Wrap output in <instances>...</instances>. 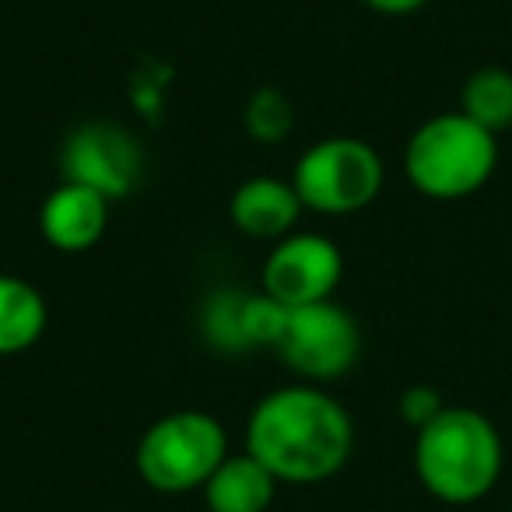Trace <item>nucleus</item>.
I'll list each match as a JSON object with an SVG mask.
<instances>
[{
    "mask_svg": "<svg viewBox=\"0 0 512 512\" xmlns=\"http://www.w3.org/2000/svg\"><path fill=\"white\" fill-rule=\"evenodd\" d=\"M355 446L351 414L316 386H281L253 407L246 453L281 484H320L348 463Z\"/></svg>",
    "mask_w": 512,
    "mask_h": 512,
    "instance_id": "nucleus-1",
    "label": "nucleus"
},
{
    "mask_svg": "<svg viewBox=\"0 0 512 512\" xmlns=\"http://www.w3.org/2000/svg\"><path fill=\"white\" fill-rule=\"evenodd\" d=\"M502 435L474 407H446L414 439V470L446 505L481 502L502 477Z\"/></svg>",
    "mask_w": 512,
    "mask_h": 512,
    "instance_id": "nucleus-2",
    "label": "nucleus"
},
{
    "mask_svg": "<svg viewBox=\"0 0 512 512\" xmlns=\"http://www.w3.org/2000/svg\"><path fill=\"white\" fill-rule=\"evenodd\" d=\"M498 165V137L470 116L439 113L411 134L404 172L428 200H463L491 179Z\"/></svg>",
    "mask_w": 512,
    "mask_h": 512,
    "instance_id": "nucleus-3",
    "label": "nucleus"
},
{
    "mask_svg": "<svg viewBox=\"0 0 512 512\" xmlns=\"http://www.w3.org/2000/svg\"><path fill=\"white\" fill-rule=\"evenodd\" d=\"M228 456V435L207 411H172L137 442V474L158 495H186L211 481Z\"/></svg>",
    "mask_w": 512,
    "mask_h": 512,
    "instance_id": "nucleus-4",
    "label": "nucleus"
},
{
    "mask_svg": "<svg viewBox=\"0 0 512 512\" xmlns=\"http://www.w3.org/2000/svg\"><path fill=\"white\" fill-rule=\"evenodd\" d=\"M383 158L358 137H323L302 151L292 186L302 207L320 214H355L383 190Z\"/></svg>",
    "mask_w": 512,
    "mask_h": 512,
    "instance_id": "nucleus-5",
    "label": "nucleus"
},
{
    "mask_svg": "<svg viewBox=\"0 0 512 512\" xmlns=\"http://www.w3.org/2000/svg\"><path fill=\"white\" fill-rule=\"evenodd\" d=\"M274 351L285 365L313 383H330L355 369L362 355V330L355 316L334 299L285 309Z\"/></svg>",
    "mask_w": 512,
    "mask_h": 512,
    "instance_id": "nucleus-6",
    "label": "nucleus"
},
{
    "mask_svg": "<svg viewBox=\"0 0 512 512\" xmlns=\"http://www.w3.org/2000/svg\"><path fill=\"white\" fill-rule=\"evenodd\" d=\"M344 274V256L334 239L316 232H299L281 239L264 260V295L278 306H313L334 299Z\"/></svg>",
    "mask_w": 512,
    "mask_h": 512,
    "instance_id": "nucleus-7",
    "label": "nucleus"
},
{
    "mask_svg": "<svg viewBox=\"0 0 512 512\" xmlns=\"http://www.w3.org/2000/svg\"><path fill=\"white\" fill-rule=\"evenodd\" d=\"M141 176V151L116 123H85L64 144V179L99 190L106 200L127 197Z\"/></svg>",
    "mask_w": 512,
    "mask_h": 512,
    "instance_id": "nucleus-8",
    "label": "nucleus"
},
{
    "mask_svg": "<svg viewBox=\"0 0 512 512\" xmlns=\"http://www.w3.org/2000/svg\"><path fill=\"white\" fill-rule=\"evenodd\" d=\"M285 306L271 295L249 292H218L204 306V337L221 351H249V348H274L281 330Z\"/></svg>",
    "mask_w": 512,
    "mask_h": 512,
    "instance_id": "nucleus-9",
    "label": "nucleus"
},
{
    "mask_svg": "<svg viewBox=\"0 0 512 512\" xmlns=\"http://www.w3.org/2000/svg\"><path fill=\"white\" fill-rule=\"evenodd\" d=\"M43 239L60 253H85L106 235L109 228V200L99 190L81 183H60L39 211Z\"/></svg>",
    "mask_w": 512,
    "mask_h": 512,
    "instance_id": "nucleus-10",
    "label": "nucleus"
},
{
    "mask_svg": "<svg viewBox=\"0 0 512 512\" xmlns=\"http://www.w3.org/2000/svg\"><path fill=\"white\" fill-rule=\"evenodd\" d=\"M232 225L253 239H285L302 214V200L292 183L274 176H253L232 193Z\"/></svg>",
    "mask_w": 512,
    "mask_h": 512,
    "instance_id": "nucleus-11",
    "label": "nucleus"
},
{
    "mask_svg": "<svg viewBox=\"0 0 512 512\" xmlns=\"http://www.w3.org/2000/svg\"><path fill=\"white\" fill-rule=\"evenodd\" d=\"M278 477L249 453L225 456L211 481L204 484L207 512H267L278 495Z\"/></svg>",
    "mask_w": 512,
    "mask_h": 512,
    "instance_id": "nucleus-12",
    "label": "nucleus"
},
{
    "mask_svg": "<svg viewBox=\"0 0 512 512\" xmlns=\"http://www.w3.org/2000/svg\"><path fill=\"white\" fill-rule=\"evenodd\" d=\"M50 309L39 288L15 274H0V358L22 355L43 337Z\"/></svg>",
    "mask_w": 512,
    "mask_h": 512,
    "instance_id": "nucleus-13",
    "label": "nucleus"
},
{
    "mask_svg": "<svg viewBox=\"0 0 512 512\" xmlns=\"http://www.w3.org/2000/svg\"><path fill=\"white\" fill-rule=\"evenodd\" d=\"M460 113L470 116L477 127L502 134L512 127V71L505 67H481L463 81Z\"/></svg>",
    "mask_w": 512,
    "mask_h": 512,
    "instance_id": "nucleus-14",
    "label": "nucleus"
},
{
    "mask_svg": "<svg viewBox=\"0 0 512 512\" xmlns=\"http://www.w3.org/2000/svg\"><path fill=\"white\" fill-rule=\"evenodd\" d=\"M242 123H246L249 137L260 144H278L292 134L295 127V109L285 92L278 88H256L249 95L246 109H242Z\"/></svg>",
    "mask_w": 512,
    "mask_h": 512,
    "instance_id": "nucleus-15",
    "label": "nucleus"
},
{
    "mask_svg": "<svg viewBox=\"0 0 512 512\" xmlns=\"http://www.w3.org/2000/svg\"><path fill=\"white\" fill-rule=\"evenodd\" d=\"M442 411H446V404H442L435 386H407L404 397H400V418H404L414 432H421V428L439 418Z\"/></svg>",
    "mask_w": 512,
    "mask_h": 512,
    "instance_id": "nucleus-16",
    "label": "nucleus"
},
{
    "mask_svg": "<svg viewBox=\"0 0 512 512\" xmlns=\"http://www.w3.org/2000/svg\"><path fill=\"white\" fill-rule=\"evenodd\" d=\"M362 4H369L379 15H411V11L425 8L428 0H362Z\"/></svg>",
    "mask_w": 512,
    "mask_h": 512,
    "instance_id": "nucleus-17",
    "label": "nucleus"
},
{
    "mask_svg": "<svg viewBox=\"0 0 512 512\" xmlns=\"http://www.w3.org/2000/svg\"><path fill=\"white\" fill-rule=\"evenodd\" d=\"M509 512H512V505H509Z\"/></svg>",
    "mask_w": 512,
    "mask_h": 512,
    "instance_id": "nucleus-18",
    "label": "nucleus"
}]
</instances>
